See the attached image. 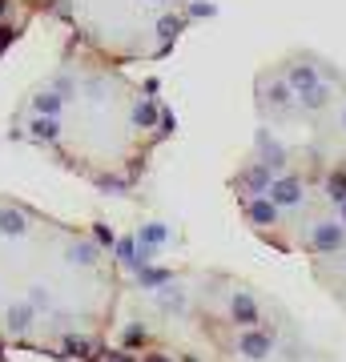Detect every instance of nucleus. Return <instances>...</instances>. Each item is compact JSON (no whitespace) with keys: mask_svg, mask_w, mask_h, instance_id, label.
<instances>
[{"mask_svg":"<svg viewBox=\"0 0 346 362\" xmlns=\"http://www.w3.org/2000/svg\"><path fill=\"white\" fill-rule=\"evenodd\" d=\"M254 113L262 145L346 161V69L294 49L258 69Z\"/></svg>","mask_w":346,"mask_h":362,"instance_id":"7ed1b4c3","label":"nucleus"},{"mask_svg":"<svg viewBox=\"0 0 346 362\" xmlns=\"http://www.w3.org/2000/svg\"><path fill=\"white\" fill-rule=\"evenodd\" d=\"M69 33V45L105 57L113 65L166 61L197 21L193 0H37Z\"/></svg>","mask_w":346,"mask_h":362,"instance_id":"20e7f679","label":"nucleus"},{"mask_svg":"<svg viewBox=\"0 0 346 362\" xmlns=\"http://www.w3.org/2000/svg\"><path fill=\"white\" fill-rule=\"evenodd\" d=\"M178 133L169 101L125 65L69 45L8 113V137L101 194H133Z\"/></svg>","mask_w":346,"mask_h":362,"instance_id":"f03ea898","label":"nucleus"},{"mask_svg":"<svg viewBox=\"0 0 346 362\" xmlns=\"http://www.w3.org/2000/svg\"><path fill=\"white\" fill-rule=\"evenodd\" d=\"M0 362H13V350H4V346H0Z\"/></svg>","mask_w":346,"mask_h":362,"instance_id":"0eeeda50","label":"nucleus"},{"mask_svg":"<svg viewBox=\"0 0 346 362\" xmlns=\"http://www.w3.org/2000/svg\"><path fill=\"white\" fill-rule=\"evenodd\" d=\"M81 362H205L202 354H193V350L185 346H173V342H166V338H121V342H105L101 350H93L89 358Z\"/></svg>","mask_w":346,"mask_h":362,"instance_id":"39448f33","label":"nucleus"},{"mask_svg":"<svg viewBox=\"0 0 346 362\" xmlns=\"http://www.w3.org/2000/svg\"><path fill=\"white\" fill-rule=\"evenodd\" d=\"M37 16H40L37 0H0V57L25 37Z\"/></svg>","mask_w":346,"mask_h":362,"instance_id":"423d86ee","label":"nucleus"},{"mask_svg":"<svg viewBox=\"0 0 346 362\" xmlns=\"http://www.w3.org/2000/svg\"><path fill=\"white\" fill-rule=\"evenodd\" d=\"M125 278L97 230L0 194V346L81 362L113 338Z\"/></svg>","mask_w":346,"mask_h":362,"instance_id":"f257e3e1","label":"nucleus"}]
</instances>
